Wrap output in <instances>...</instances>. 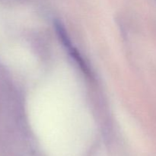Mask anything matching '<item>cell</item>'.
I'll use <instances>...</instances> for the list:
<instances>
[{"instance_id": "6da1fadb", "label": "cell", "mask_w": 156, "mask_h": 156, "mask_svg": "<svg viewBox=\"0 0 156 156\" xmlns=\"http://www.w3.org/2000/svg\"><path fill=\"white\" fill-rule=\"evenodd\" d=\"M55 27H56V31H57L59 38L61 39V41H62V44H64L66 48L68 50L69 53L71 55L72 57L78 62V64L80 66V67L82 69V70H83L84 72L88 73V68H87L86 64L84 62V60L82 59V56H80L79 52L77 51V50H76V49L73 47V44H72L71 41H70L69 40V37L68 34H67L66 31L65 27H63V25H62L59 21H56V22H55Z\"/></svg>"}]
</instances>
